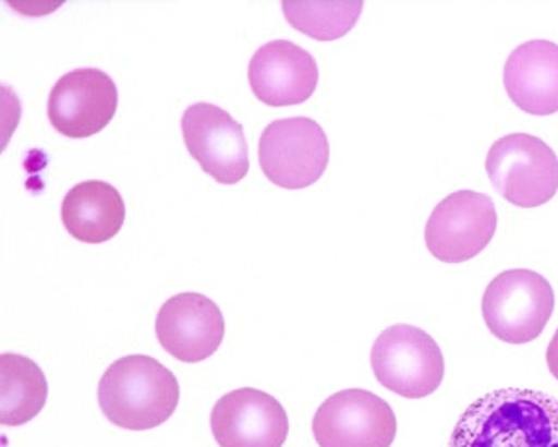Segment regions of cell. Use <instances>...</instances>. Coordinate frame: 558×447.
Returning <instances> with one entry per match:
<instances>
[{"label": "cell", "mask_w": 558, "mask_h": 447, "mask_svg": "<svg viewBox=\"0 0 558 447\" xmlns=\"http://www.w3.org/2000/svg\"><path fill=\"white\" fill-rule=\"evenodd\" d=\"M449 447H558V399L518 387L488 392L465 408Z\"/></svg>", "instance_id": "cell-1"}, {"label": "cell", "mask_w": 558, "mask_h": 447, "mask_svg": "<svg viewBox=\"0 0 558 447\" xmlns=\"http://www.w3.org/2000/svg\"><path fill=\"white\" fill-rule=\"evenodd\" d=\"M181 399L178 378L145 354L121 358L98 384V404L106 419L126 431H150L174 415Z\"/></svg>", "instance_id": "cell-2"}, {"label": "cell", "mask_w": 558, "mask_h": 447, "mask_svg": "<svg viewBox=\"0 0 558 447\" xmlns=\"http://www.w3.org/2000/svg\"><path fill=\"white\" fill-rule=\"evenodd\" d=\"M555 309V293L542 274L512 268L498 274L483 294L486 327L509 345H526L542 336Z\"/></svg>", "instance_id": "cell-3"}, {"label": "cell", "mask_w": 558, "mask_h": 447, "mask_svg": "<svg viewBox=\"0 0 558 447\" xmlns=\"http://www.w3.org/2000/svg\"><path fill=\"white\" fill-rule=\"evenodd\" d=\"M486 172L495 190L515 207H539L558 192V157L533 134L497 140L486 155Z\"/></svg>", "instance_id": "cell-4"}, {"label": "cell", "mask_w": 558, "mask_h": 447, "mask_svg": "<svg viewBox=\"0 0 558 447\" xmlns=\"http://www.w3.org/2000/svg\"><path fill=\"white\" fill-rule=\"evenodd\" d=\"M372 369L381 386L402 398L421 399L440 387L446 360L428 333L397 324L385 329L373 345Z\"/></svg>", "instance_id": "cell-5"}, {"label": "cell", "mask_w": 558, "mask_h": 447, "mask_svg": "<svg viewBox=\"0 0 558 447\" xmlns=\"http://www.w3.org/2000/svg\"><path fill=\"white\" fill-rule=\"evenodd\" d=\"M327 134L310 118L274 121L259 138L258 160L270 183L283 190L312 186L327 171Z\"/></svg>", "instance_id": "cell-6"}, {"label": "cell", "mask_w": 558, "mask_h": 447, "mask_svg": "<svg viewBox=\"0 0 558 447\" xmlns=\"http://www.w3.org/2000/svg\"><path fill=\"white\" fill-rule=\"evenodd\" d=\"M497 220L494 200L485 193H452L433 208L425 228L426 249L446 264L471 261L494 240Z\"/></svg>", "instance_id": "cell-7"}, {"label": "cell", "mask_w": 558, "mask_h": 447, "mask_svg": "<svg viewBox=\"0 0 558 447\" xmlns=\"http://www.w3.org/2000/svg\"><path fill=\"white\" fill-rule=\"evenodd\" d=\"M313 435L320 447H390L397 435L396 413L369 390H340L316 410Z\"/></svg>", "instance_id": "cell-8"}, {"label": "cell", "mask_w": 558, "mask_h": 447, "mask_svg": "<svg viewBox=\"0 0 558 447\" xmlns=\"http://www.w3.org/2000/svg\"><path fill=\"white\" fill-rule=\"evenodd\" d=\"M182 136L187 152L203 171L220 184H235L250 171V148L239 124L214 104H193L182 114Z\"/></svg>", "instance_id": "cell-9"}, {"label": "cell", "mask_w": 558, "mask_h": 447, "mask_svg": "<svg viewBox=\"0 0 558 447\" xmlns=\"http://www.w3.org/2000/svg\"><path fill=\"white\" fill-rule=\"evenodd\" d=\"M119 89L112 77L95 68L74 70L50 92V124L68 138H89L106 130L118 112Z\"/></svg>", "instance_id": "cell-10"}, {"label": "cell", "mask_w": 558, "mask_h": 447, "mask_svg": "<svg viewBox=\"0 0 558 447\" xmlns=\"http://www.w3.org/2000/svg\"><path fill=\"white\" fill-rule=\"evenodd\" d=\"M210 425L220 447H282L289 435L282 404L253 387L232 390L215 402Z\"/></svg>", "instance_id": "cell-11"}, {"label": "cell", "mask_w": 558, "mask_h": 447, "mask_svg": "<svg viewBox=\"0 0 558 447\" xmlns=\"http://www.w3.org/2000/svg\"><path fill=\"white\" fill-rule=\"evenodd\" d=\"M155 333L163 350L179 362L199 363L219 350L226 321L210 298L181 293L169 298L158 310Z\"/></svg>", "instance_id": "cell-12"}, {"label": "cell", "mask_w": 558, "mask_h": 447, "mask_svg": "<svg viewBox=\"0 0 558 447\" xmlns=\"http://www.w3.org/2000/svg\"><path fill=\"white\" fill-rule=\"evenodd\" d=\"M247 77L253 94L265 106H300L315 94L318 64L300 45L274 40L256 50Z\"/></svg>", "instance_id": "cell-13"}, {"label": "cell", "mask_w": 558, "mask_h": 447, "mask_svg": "<svg viewBox=\"0 0 558 447\" xmlns=\"http://www.w3.org/2000/svg\"><path fill=\"white\" fill-rule=\"evenodd\" d=\"M510 100L531 116L558 112V45L531 40L510 53L504 68Z\"/></svg>", "instance_id": "cell-14"}, {"label": "cell", "mask_w": 558, "mask_h": 447, "mask_svg": "<svg viewBox=\"0 0 558 447\" xmlns=\"http://www.w3.org/2000/svg\"><path fill=\"white\" fill-rule=\"evenodd\" d=\"M62 222L74 240L100 244L119 234L126 220L121 193L106 181H85L62 200Z\"/></svg>", "instance_id": "cell-15"}, {"label": "cell", "mask_w": 558, "mask_h": 447, "mask_svg": "<svg viewBox=\"0 0 558 447\" xmlns=\"http://www.w3.org/2000/svg\"><path fill=\"white\" fill-rule=\"evenodd\" d=\"M49 384L44 371L28 357L0 354V423L20 427L44 410Z\"/></svg>", "instance_id": "cell-16"}, {"label": "cell", "mask_w": 558, "mask_h": 447, "mask_svg": "<svg viewBox=\"0 0 558 447\" xmlns=\"http://www.w3.org/2000/svg\"><path fill=\"white\" fill-rule=\"evenodd\" d=\"M361 0H283V16L289 25L306 37L320 41L345 37L360 20Z\"/></svg>", "instance_id": "cell-17"}, {"label": "cell", "mask_w": 558, "mask_h": 447, "mask_svg": "<svg viewBox=\"0 0 558 447\" xmlns=\"http://www.w3.org/2000/svg\"><path fill=\"white\" fill-rule=\"evenodd\" d=\"M546 363H548V371L558 380V329L546 350Z\"/></svg>", "instance_id": "cell-18"}]
</instances>
